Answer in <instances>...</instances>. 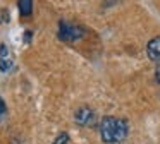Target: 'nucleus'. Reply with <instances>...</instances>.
Instances as JSON below:
<instances>
[{"label":"nucleus","mask_w":160,"mask_h":144,"mask_svg":"<svg viewBox=\"0 0 160 144\" xmlns=\"http://www.w3.org/2000/svg\"><path fill=\"white\" fill-rule=\"evenodd\" d=\"M146 55L152 62L160 64V36H155L146 43Z\"/></svg>","instance_id":"4"},{"label":"nucleus","mask_w":160,"mask_h":144,"mask_svg":"<svg viewBox=\"0 0 160 144\" xmlns=\"http://www.w3.org/2000/svg\"><path fill=\"white\" fill-rule=\"evenodd\" d=\"M14 65L11 55H9V48L7 45H0V72H9Z\"/></svg>","instance_id":"5"},{"label":"nucleus","mask_w":160,"mask_h":144,"mask_svg":"<svg viewBox=\"0 0 160 144\" xmlns=\"http://www.w3.org/2000/svg\"><path fill=\"white\" fill-rule=\"evenodd\" d=\"M84 34H86V29L79 24L69 22V21H64V19L59 21V29H57L59 40L67 41V43H74V41L83 40Z\"/></svg>","instance_id":"2"},{"label":"nucleus","mask_w":160,"mask_h":144,"mask_svg":"<svg viewBox=\"0 0 160 144\" xmlns=\"http://www.w3.org/2000/svg\"><path fill=\"white\" fill-rule=\"evenodd\" d=\"M24 34H26V36H24V40H26V43H29V40H31V34H33V33H31V31H26V33H24Z\"/></svg>","instance_id":"11"},{"label":"nucleus","mask_w":160,"mask_h":144,"mask_svg":"<svg viewBox=\"0 0 160 144\" xmlns=\"http://www.w3.org/2000/svg\"><path fill=\"white\" fill-rule=\"evenodd\" d=\"M18 9L22 17H29L33 14V0H18Z\"/></svg>","instance_id":"6"},{"label":"nucleus","mask_w":160,"mask_h":144,"mask_svg":"<svg viewBox=\"0 0 160 144\" xmlns=\"http://www.w3.org/2000/svg\"><path fill=\"white\" fill-rule=\"evenodd\" d=\"M98 130H100V139L103 144H119L128 137L129 125L126 118L107 115L102 118Z\"/></svg>","instance_id":"1"},{"label":"nucleus","mask_w":160,"mask_h":144,"mask_svg":"<svg viewBox=\"0 0 160 144\" xmlns=\"http://www.w3.org/2000/svg\"><path fill=\"white\" fill-rule=\"evenodd\" d=\"M5 115H7V105H5V101L2 99V96H0V120L4 118Z\"/></svg>","instance_id":"8"},{"label":"nucleus","mask_w":160,"mask_h":144,"mask_svg":"<svg viewBox=\"0 0 160 144\" xmlns=\"http://www.w3.org/2000/svg\"><path fill=\"white\" fill-rule=\"evenodd\" d=\"M67 142H69V134H67V132H60L59 136L53 139L52 144H67Z\"/></svg>","instance_id":"7"},{"label":"nucleus","mask_w":160,"mask_h":144,"mask_svg":"<svg viewBox=\"0 0 160 144\" xmlns=\"http://www.w3.org/2000/svg\"><path fill=\"white\" fill-rule=\"evenodd\" d=\"M155 81L160 84V64L157 65V70H155Z\"/></svg>","instance_id":"10"},{"label":"nucleus","mask_w":160,"mask_h":144,"mask_svg":"<svg viewBox=\"0 0 160 144\" xmlns=\"http://www.w3.org/2000/svg\"><path fill=\"white\" fill-rule=\"evenodd\" d=\"M7 21H9V12L4 9L2 12H0V24H2V22H7Z\"/></svg>","instance_id":"9"},{"label":"nucleus","mask_w":160,"mask_h":144,"mask_svg":"<svg viewBox=\"0 0 160 144\" xmlns=\"http://www.w3.org/2000/svg\"><path fill=\"white\" fill-rule=\"evenodd\" d=\"M93 110L90 108V106H86V105H83V106H79V108L76 110V113H74V122L78 123V125H81V127H86V125H90L91 122H93Z\"/></svg>","instance_id":"3"}]
</instances>
